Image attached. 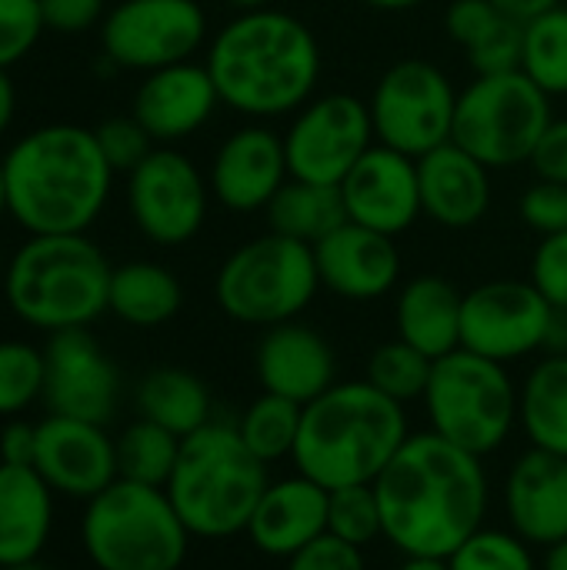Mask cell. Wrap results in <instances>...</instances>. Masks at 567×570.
Wrapping results in <instances>:
<instances>
[{"instance_id":"obj_7","label":"cell","mask_w":567,"mask_h":570,"mask_svg":"<svg viewBox=\"0 0 567 570\" xmlns=\"http://www.w3.org/2000/svg\"><path fill=\"white\" fill-rule=\"evenodd\" d=\"M190 541L164 488L124 478L80 514V548L97 570H180Z\"/></svg>"},{"instance_id":"obj_26","label":"cell","mask_w":567,"mask_h":570,"mask_svg":"<svg viewBox=\"0 0 567 570\" xmlns=\"http://www.w3.org/2000/svg\"><path fill=\"white\" fill-rule=\"evenodd\" d=\"M53 498L33 468H0V570L40 561L53 534Z\"/></svg>"},{"instance_id":"obj_55","label":"cell","mask_w":567,"mask_h":570,"mask_svg":"<svg viewBox=\"0 0 567 570\" xmlns=\"http://www.w3.org/2000/svg\"><path fill=\"white\" fill-rule=\"evenodd\" d=\"M10 217V207H7V180H3V160H0V220Z\"/></svg>"},{"instance_id":"obj_36","label":"cell","mask_w":567,"mask_h":570,"mask_svg":"<svg viewBox=\"0 0 567 570\" xmlns=\"http://www.w3.org/2000/svg\"><path fill=\"white\" fill-rule=\"evenodd\" d=\"M431 367L434 361L428 354H421L418 347L404 344L401 337L381 344L364 367V381L374 384L384 397L398 401V404H414L424 401L428 381H431Z\"/></svg>"},{"instance_id":"obj_35","label":"cell","mask_w":567,"mask_h":570,"mask_svg":"<svg viewBox=\"0 0 567 570\" xmlns=\"http://www.w3.org/2000/svg\"><path fill=\"white\" fill-rule=\"evenodd\" d=\"M114 441H117V471L124 481L167 488L174 464H177V454H180L177 434H170L167 428H160L154 421L137 417Z\"/></svg>"},{"instance_id":"obj_44","label":"cell","mask_w":567,"mask_h":570,"mask_svg":"<svg viewBox=\"0 0 567 570\" xmlns=\"http://www.w3.org/2000/svg\"><path fill=\"white\" fill-rule=\"evenodd\" d=\"M40 13L50 33L77 37L104 23L107 0H40Z\"/></svg>"},{"instance_id":"obj_28","label":"cell","mask_w":567,"mask_h":570,"mask_svg":"<svg viewBox=\"0 0 567 570\" xmlns=\"http://www.w3.org/2000/svg\"><path fill=\"white\" fill-rule=\"evenodd\" d=\"M444 30L465 47L475 77L521 67V23L491 0H451L444 10Z\"/></svg>"},{"instance_id":"obj_13","label":"cell","mask_w":567,"mask_h":570,"mask_svg":"<svg viewBox=\"0 0 567 570\" xmlns=\"http://www.w3.org/2000/svg\"><path fill=\"white\" fill-rule=\"evenodd\" d=\"M211 207V184L177 147H154L127 174V210L137 230L157 247L190 244Z\"/></svg>"},{"instance_id":"obj_39","label":"cell","mask_w":567,"mask_h":570,"mask_svg":"<svg viewBox=\"0 0 567 570\" xmlns=\"http://www.w3.org/2000/svg\"><path fill=\"white\" fill-rule=\"evenodd\" d=\"M451 570H541L535 548L518 538L511 528H481L475 531L451 558Z\"/></svg>"},{"instance_id":"obj_37","label":"cell","mask_w":567,"mask_h":570,"mask_svg":"<svg viewBox=\"0 0 567 570\" xmlns=\"http://www.w3.org/2000/svg\"><path fill=\"white\" fill-rule=\"evenodd\" d=\"M47 361L27 341H0V417L13 421L43 401Z\"/></svg>"},{"instance_id":"obj_54","label":"cell","mask_w":567,"mask_h":570,"mask_svg":"<svg viewBox=\"0 0 567 570\" xmlns=\"http://www.w3.org/2000/svg\"><path fill=\"white\" fill-rule=\"evenodd\" d=\"M227 7H234L237 13H244V10H264V7H271L274 0H224Z\"/></svg>"},{"instance_id":"obj_1","label":"cell","mask_w":567,"mask_h":570,"mask_svg":"<svg viewBox=\"0 0 567 570\" xmlns=\"http://www.w3.org/2000/svg\"><path fill=\"white\" fill-rule=\"evenodd\" d=\"M384 541L401 558H451L488 524L491 481L485 461L434 431L411 434L374 481Z\"/></svg>"},{"instance_id":"obj_24","label":"cell","mask_w":567,"mask_h":570,"mask_svg":"<svg viewBox=\"0 0 567 570\" xmlns=\"http://www.w3.org/2000/svg\"><path fill=\"white\" fill-rule=\"evenodd\" d=\"M328 501L331 491L304 478L301 471L291 478H277L267 484L251 514L247 541L264 558L291 561L297 551L328 534Z\"/></svg>"},{"instance_id":"obj_5","label":"cell","mask_w":567,"mask_h":570,"mask_svg":"<svg viewBox=\"0 0 567 570\" xmlns=\"http://www.w3.org/2000/svg\"><path fill=\"white\" fill-rule=\"evenodd\" d=\"M114 264L87 234L27 237L3 264V301L33 331L90 327L107 314Z\"/></svg>"},{"instance_id":"obj_27","label":"cell","mask_w":567,"mask_h":570,"mask_svg":"<svg viewBox=\"0 0 567 570\" xmlns=\"http://www.w3.org/2000/svg\"><path fill=\"white\" fill-rule=\"evenodd\" d=\"M465 294L441 274H421L398 291L394 331L431 361L461 347Z\"/></svg>"},{"instance_id":"obj_53","label":"cell","mask_w":567,"mask_h":570,"mask_svg":"<svg viewBox=\"0 0 567 570\" xmlns=\"http://www.w3.org/2000/svg\"><path fill=\"white\" fill-rule=\"evenodd\" d=\"M364 3L374 7V10L398 13V10H414V7H421V3H428V0H364Z\"/></svg>"},{"instance_id":"obj_38","label":"cell","mask_w":567,"mask_h":570,"mask_svg":"<svg viewBox=\"0 0 567 570\" xmlns=\"http://www.w3.org/2000/svg\"><path fill=\"white\" fill-rule=\"evenodd\" d=\"M328 534H334L344 544L371 548L374 541H384V521L374 484H351L331 491L328 501Z\"/></svg>"},{"instance_id":"obj_33","label":"cell","mask_w":567,"mask_h":570,"mask_svg":"<svg viewBox=\"0 0 567 570\" xmlns=\"http://www.w3.org/2000/svg\"><path fill=\"white\" fill-rule=\"evenodd\" d=\"M301 417H304L301 404L261 391V397H254L244 407V414L237 417V431H241L247 451L271 468L277 461L294 458L297 434H301Z\"/></svg>"},{"instance_id":"obj_48","label":"cell","mask_w":567,"mask_h":570,"mask_svg":"<svg viewBox=\"0 0 567 570\" xmlns=\"http://www.w3.org/2000/svg\"><path fill=\"white\" fill-rule=\"evenodd\" d=\"M495 7H501L508 17H515L518 23H528L531 17H538V13H548V10H555V7H561L565 0H491Z\"/></svg>"},{"instance_id":"obj_10","label":"cell","mask_w":567,"mask_h":570,"mask_svg":"<svg viewBox=\"0 0 567 570\" xmlns=\"http://www.w3.org/2000/svg\"><path fill=\"white\" fill-rule=\"evenodd\" d=\"M551 97L521 70L475 77L458 94L451 140L488 170L528 164L551 124Z\"/></svg>"},{"instance_id":"obj_45","label":"cell","mask_w":567,"mask_h":570,"mask_svg":"<svg viewBox=\"0 0 567 570\" xmlns=\"http://www.w3.org/2000/svg\"><path fill=\"white\" fill-rule=\"evenodd\" d=\"M284 570H368V561L361 548L324 534L304 551H297L291 561H284Z\"/></svg>"},{"instance_id":"obj_2","label":"cell","mask_w":567,"mask_h":570,"mask_svg":"<svg viewBox=\"0 0 567 570\" xmlns=\"http://www.w3.org/2000/svg\"><path fill=\"white\" fill-rule=\"evenodd\" d=\"M204 67L221 104L251 120L297 114L321 80V43L314 30L277 7L231 17L207 43Z\"/></svg>"},{"instance_id":"obj_41","label":"cell","mask_w":567,"mask_h":570,"mask_svg":"<svg viewBox=\"0 0 567 570\" xmlns=\"http://www.w3.org/2000/svg\"><path fill=\"white\" fill-rule=\"evenodd\" d=\"M94 137H97L107 164L114 167V174H130L157 147L154 137L140 127V120L134 114L130 117H107L104 124L94 127Z\"/></svg>"},{"instance_id":"obj_12","label":"cell","mask_w":567,"mask_h":570,"mask_svg":"<svg viewBox=\"0 0 567 570\" xmlns=\"http://www.w3.org/2000/svg\"><path fill=\"white\" fill-rule=\"evenodd\" d=\"M207 43V13L197 0H120L100 23V50L124 70H160Z\"/></svg>"},{"instance_id":"obj_21","label":"cell","mask_w":567,"mask_h":570,"mask_svg":"<svg viewBox=\"0 0 567 570\" xmlns=\"http://www.w3.org/2000/svg\"><path fill=\"white\" fill-rule=\"evenodd\" d=\"M314 261L321 287H328L341 301H378L391 294L401 281L398 240L354 220H344L338 230L317 240Z\"/></svg>"},{"instance_id":"obj_34","label":"cell","mask_w":567,"mask_h":570,"mask_svg":"<svg viewBox=\"0 0 567 570\" xmlns=\"http://www.w3.org/2000/svg\"><path fill=\"white\" fill-rule=\"evenodd\" d=\"M548 97L567 94V3L521 23V67Z\"/></svg>"},{"instance_id":"obj_49","label":"cell","mask_w":567,"mask_h":570,"mask_svg":"<svg viewBox=\"0 0 567 570\" xmlns=\"http://www.w3.org/2000/svg\"><path fill=\"white\" fill-rule=\"evenodd\" d=\"M13 117H17V87L10 80V70H0V140L7 137Z\"/></svg>"},{"instance_id":"obj_20","label":"cell","mask_w":567,"mask_h":570,"mask_svg":"<svg viewBox=\"0 0 567 570\" xmlns=\"http://www.w3.org/2000/svg\"><path fill=\"white\" fill-rule=\"evenodd\" d=\"M221 94L211 80V70L197 60L150 70L137 94L130 114L154 137L157 147H174L211 124L217 114Z\"/></svg>"},{"instance_id":"obj_25","label":"cell","mask_w":567,"mask_h":570,"mask_svg":"<svg viewBox=\"0 0 567 570\" xmlns=\"http://www.w3.org/2000/svg\"><path fill=\"white\" fill-rule=\"evenodd\" d=\"M424 217L448 230H468L491 207V170L454 140L418 157Z\"/></svg>"},{"instance_id":"obj_29","label":"cell","mask_w":567,"mask_h":570,"mask_svg":"<svg viewBox=\"0 0 567 570\" xmlns=\"http://www.w3.org/2000/svg\"><path fill=\"white\" fill-rule=\"evenodd\" d=\"M518 428L531 448L567 458V354H541L518 391Z\"/></svg>"},{"instance_id":"obj_46","label":"cell","mask_w":567,"mask_h":570,"mask_svg":"<svg viewBox=\"0 0 567 570\" xmlns=\"http://www.w3.org/2000/svg\"><path fill=\"white\" fill-rule=\"evenodd\" d=\"M528 164L535 167V174L541 180L567 184V117L548 124V130L541 134V140H538Z\"/></svg>"},{"instance_id":"obj_56","label":"cell","mask_w":567,"mask_h":570,"mask_svg":"<svg viewBox=\"0 0 567 570\" xmlns=\"http://www.w3.org/2000/svg\"><path fill=\"white\" fill-rule=\"evenodd\" d=\"M7 570H50V568H43L40 561H33V564H20V568H7Z\"/></svg>"},{"instance_id":"obj_8","label":"cell","mask_w":567,"mask_h":570,"mask_svg":"<svg viewBox=\"0 0 567 570\" xmlns=\"http://www.w3.org/2000/svg\"><path fill=\"white\" fill-rule=\"evenodd\" d=\"M518 391L521 384L511 377L508 364L458 347L431 367L421 401L428 431L485 461L518 431Z\"/></svg>"},{"instance_id":"obj_47","label":"cell","mask_w":567,"mask_h":570,"mask_svg":"<svg viewBox=\"0 0 567 570\" xmlns=\"http://www.w3.org/2000/svg\"><path fill=\"white\" fill-rule=\"evenodd\" d=\"M37 454V424H27L20 417L7 421L0 431V458L10 468H33Z\"/></svg>"},{"instance_id":"obj_4","label":"cell","mask_w":567,"mask_h":570,"mask_svg":"<svg viewBox=\"0 0 567 570\" xmlns=\"http://www.w3.org/2000/svg\"><path fill=\"white\" fill-rule=\"evenodd\" d=\"M408 438L411 424L404 404L384 397L364 377L338 381L304 407L291 461L328 491L374 484Z\"/></svg>"},{"instance_id":"obj_3","label":"cell","mask_w":567,"mask_h":570,"mask_svg":"<svg viewBox=\"0 0 567 570\" xmlns=\"http://www.w3.org/2000/svg\"><path fill=\"white\" fill-rule=\"evenodd\" d=\"M0 160L10 217L27 237L87 234L110 200L114 167L90 127H33Z\"/></svg>"},{"instance_id":"obj_23","label":"cell","mask_w":567,"mask_h":570,"mask_svg":"<svg viewBox=\"0 0 567 570\" xmlns=\"http://www.w3.org/2000/svg\"><path fill=\"white\" fill-rule=\"evenodd\" d=\"M508 528L531 548H555L567 541V458L528 448L508 471L505 488Z\"/></svg>"},{"instance_id":"obj_6","label":"cell","mask_w":567,"mask_h":570,"mask_svg":"<svg viewBox=\"0 0 567 570\" xmlns=\"http://www.w3.org/2000/svg\"><path fill=\"white\" fill-rule=\"evenodd\" d=\"M271 484V468L254 458L237 421L214 417L180 441L167 498L190 538L227 541L247 534L251 514Z\"/></svg>"},{"instance_id":"obj_32","label":"cell","mask_w":567,"mask_h":570,"mask_svg":"<svg viewBox=\"0 0 567 570\" xmlns=\"http://www.w3.org/2000/svg\"><path fill=\"white\" fill-rule=\"evenodd\" d=\"M267 227L301 244H317L348 220L341 187H324L291 177L267 204Z\"/></svg>"},{"instance_id":"obj_51","label":"cell","mask_w":567,"mask_h":570,"mask_svg":"<svg viewBox=\"0 0 567 570\" xmlns=\"http://www.w3.org/2000/svg\"><path fill=\"white\" fill-rule=\"evenodd\" d=\"M394 570H451L448 558H404Z\"/></svg>"},{"instance_id":"obj_14","label":"cell","mask_w":567,"mask_h":570,"mask_svg":"<svg viewBox=\"0 0 567 570\" xmlns=\"http://www.w3.org/2000/svg\"><path fill=\"white\" fill-rule=\"evenodd\" d=\"M378 144L371 107L354 94L311 97L284 134L287 170L297 180L341 187L351 167Z\"/></svg>"},{"instance_id":"obj_43","label":"cell","mask_w":567,"mask_h":570,"mask_svg":"<svg viewBox=\"0 0 567 570\" xmlns=\"http://www.w3.org/2000/svg\"><path fill=\"white\" fill-rule=\"evenodd\" d=\"M528 281L555 311H567V230L538 240Z\"/></svg>"},{"instance_id":"obj_9","label":"cell","mask_w":567,"mask_h":570,"mask_svg":"<svg viewBox=\"0 0 567 570\" xmlns=\"http://www.w3.org/2000/svg\"><path fill=\"white\" fill-rule=\"evenodd\" d=\"M321 291L314 247L284 234H261L241 244L214 277L217 307L247 327L297 321Z\"/></svg>"},{"instance_id":"obj_30","label":"cell","mask_w":567,"mask_h":570,"mask_svg":"<svg viewBox=\"0 0 567 570\" xmlns=\"http://www.w3.org/2000/svg\"><path fill=\"white\" fill-rule=\"evenodd\" d=\"M184 287L157 261H127L110 274L107 311L130 327H160L177 317Z\"/></svg>"},{"instance_id":"obj_52","label":"cell","mask_w":567,"mask_h":570,"mask_svg":"<svg viewBox=\"0 0 567 570\" xmlns=\"http://www.w3.org/2000/svg\"><path fill=\"white\" fill-rule=\"evenodd\" d=\"M541 570H567V541H561V544H555V548L545 551Z\"/></svg>"},{"instance_id":"obj_57","label":"cell","mask_w":567,"mask_h":570,"mask_svg":"<svg viewBox=\"0 0 567 570\" xmlns=\"http://www.w3.org/2000/svg\"><path fill=\"white\" fill-rule=\"evenodd\" d=\"M0 468H3V458H0Z\"/></svg>"},{"instance_id":"obj_19","label":"cell","mask_w":567,"mask_h":570,"mask_svg":"<svg viewBox=\"0 0 567 570\" xmlns=\"http://www.w3.org/2000/svg\"><path fill=\"white\" fill-rule=\"evenodd\" d=\"M291 180L284 137L264 124H244L214 150L207 184L221 207L234 214L267 210L274 194Z\"/></svg>"},{"instance_id":"obj_42","label":"cell","mask_w":567,"mask_h":570,"mask_svg":"<svg viewBox=\"0 0 567 570\" xmlns=\"http://www.w3.org/2000/svg\"><path fill=\"white\" fill-rule=\"evenodd\" d=\"M518 214L525 220V227H531L538 237H551V234H565L567 230V184L555 180H535L518 204Z\"/></svg>"},{"instance_id":"obj_17","label":"cell","mask_w":567,"mask_h":570,"mask_svg":"<svg viewBox=\"0 0 567 570\" xmlns=\"http://www.w3.org/2000/svg\"><path fill=\"white\" fill-rule=\"evenodd\" d=\"M33 471L57 498L87 504L120 478L117 441L107 434L104 424L47 414L43 421H37Z\"/></svg>"},{"instance_id":"obj_50","label":"cell","mask_w":567,"mask_h":570,"mask_svg":"<svg viewBox=\"0 0 567 570\" xmlns=\"http://www.w3.org/2000/svg\"><path fill=\"white\" fill-rule=\"evenodd\" d=\"M541 354H567V311H555Z\"/></svg>"},{"instance_id":"obj_18","label":"cell","mask_w":567,"mask_h":570,"mask_svg":"<svg viewBox=\"0 0 567 570\" xmlns=\"http://www.w3.org/2000/svg\"><path fill=\"white\" fill-rule=\"evenodd\" d=\"M341 197L348 220L388 237H401L424 214L418 160L384 144H374L351 167V174L341 180Z\"/></svg>"},{"instance_id":"obj_40","label":"cell","mask_w":567,"mask_h":570,"mask_svg":"<svg viewBox=\"0 0 567 570\" xmlns=\"http://www.w3.org/2000/svg\"><path fill=\"white\" fill-rule=\"evenodd\" d=\"M40 0H0V70L20 63L43 37Z\"/></svg>"},{"instance_id":"obj_31","label":"cell","mask_w":567,"mask_h":570,"mask_svg":"<svg viewBox=\"0 0 567 570\" xmlns=\"http://www.w3.org/2000/svg\"><path fill=\"white\" fill-rule=\"evenodd\" d=\"M137 411L177 434L180 441L214 421V401L207 384L184 367H157L137 384Z\"/></svg>"},{"instance_id":"obj_22","label":"cell","mask_w":567,"mask_h":570,"mask_svg":"<svg viewBox=\"0 0 567 570\" xmlns=\"http://www.w3.org/2000/svg\"><path fill=\"white\" fill-rule=\"evenodd\" d=\"M254 374L261 391L307 407L338 384V354L321 331L301 321H287L261 334L254 351Z\"/></svg>"},{"instance_id":"obj_16","label":"cell","mask_w":567,"mask_h":570,"mask_svg":"<svg viewBox=\"0 0 567 570\" xmlns=\"http://www.w3.org/2000/svg\"><path fill=\"white\" fill-rule=\"evenodd\" d=\"M47 381H43V407L47 414L77 417L90 424H104L117 414L120 401V374L104 347L94 341L87 327L50 334L43 347Z\"/></svg>"},{"instance_id":"obj_15","label":"cell","mask_w":567,"mask_h":570,"mask_svg":"<svg viewBox=\"0 0 567 570\" xmlns=\"http://www.w3.org/2000/svg\"><path fill=\"white\" fill-rule=\"evenodd\" d=\"M555 307L531 281H488L465 294L461 307V347L515 364L545 351Z\"/></svg>"},{"instance_id":"obj_11","label":"cell","mask_w":567,"mask_h":570,"mask_svg":"<svg viewBox=\"0 0 567 570\" xmlns=\"http://www.w3.org/2000/svg\"><path fill=\"white\" fill-rule=\"evenodd\" d=\"M458 94L451 77L431 60L408 57L391 63L368 100L378 144L414 160L448 144L454 134Z\"/></svg>"}]
</instances>
